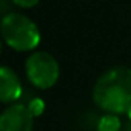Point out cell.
<instances>
[{"label":"cell","instance_id":"1","mask_svg":"<svg viewBox=\"0 0 131 131\" xmlns=\"http://www.w3.org/2000/svg\"><path fill=\"white\" fill-rule=\"evenodd\" d=\"M94 103L110 114H126L131 110V68L114 67L105 71L93 88Z\"/></svg>","mask_w":131,"mask_h":131},{"label":"cell","instance_id":"2","mask_svg":"<svg viewBox=\"0 0 131 131\" xmlns=\"http://www.w3.org/2000/svg\"><path fill=\"white\" fill-rule=\"evenodd\" d=\"M0 34L3 42L17 52H28L39 46V26L25 14L9 13L0 20Z\"/></svg>","mask_w":131,"mask_h":131},{"label":"cell","instance_id":"3","mask_svg":"<svg viewBox=\"0 0 131 131\" xmlns=\"http://www.w3.org/2000/svg\"><path fill=\"white\" fill-rule=\"evenodd\" d=\"M25 73L36 88L49 90L60 77V67L54 56L46 51H37L28 56L25 62Z\"/></svg>","mask_w":131,"mask_h":131},{"label":"cell","instance_id":"4","mask_svg":"<svg viewBox=\"0 0 131 131\" xmlns=\"http://www.w3.org/2000/svg\"><path fill=\"white\" fill-rule=\"evenodd\" d=\"M34 116L26 105L13 103L0 113V131H32Z\"/></svg>","mask_w":131,"mask_h":131},{"label":"cell","instance_id":"5","mask_svg":"<svg viewBox=\"0 0 131 131\" xmlns=\"http://www.w3.org/2000/svg\"><path fill=\"white\" fill-rule=\"evenodd\" d=\"M22 82L14 70L0 65V102L13 105L22 96Z\"/></svg>","mask_w":131,"mask_h":131},{"label":"cell","instance_id":"6","mask_svg":"<svg viewBox=\"0 0 131 131\" xmlns=\"http://www.w3.org/2000/svg\"><path fill=\"white\" fill-rule=\"evenodd\" d=\"M120 129H122V120L117 114L105 113L97 122V131H120Z\"/></svg>","mask_w":131,"mask_h":131},{"label":"cell","instance_id":"7","mask_svg":"<svg viewBox=\"0 0 131 131\" xmlns=\"http://www.w3.org/2000/svg\"><path fill=\"white\" fill-rule=\"evenodd\" d=\"M26 106L29 108V111L32 113V116L37 117V116H40V114L43 113V110H45V102H43L42 99H39V97H34Z\"/></svg>","mask_w":131,"mask_h":131},{"label":"cell","instance_id":"8","mask_svg":"<svg viewBox=\"0 0 131 131\" xmlns=\"http://www.w3.org/2000/svg\"><path fill=\"white\" fill-rule=\"evenodd\" d=\"M11 2L23 9H29V8H34L37 3H39V0H11Z\"/></svg>","mask_w":131,"mask_h":131},{"label":"cell","instance_id":"9","mask_svg":"<svg viewBox=\"0 0 131 131\" xmlns=\"http://www.w3.org/2000/svg\"><path fill=\"white\" fill-rule=\"evenodd\" d=\"M126 116H128V117H129V119H131V110H129V111H128V113H126Z\"/></svg>","mask_w":131,"mask_h":131},{"label":"cell","instance_id":"10","mask_svg":"<svg viewBox=\"0 0 131 131\" xmlns=\"http://www.w3.org/2000/svg\"><path fill=\"white\" fill-rule=\"evenodd\" d=\"M0 52H2V39H0Z\"/></svg>","mask_w":131,"mask_h":131}]
</instances>
